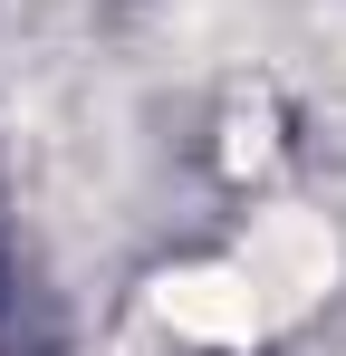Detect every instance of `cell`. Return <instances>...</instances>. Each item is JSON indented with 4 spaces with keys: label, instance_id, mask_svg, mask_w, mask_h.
<instances>
[{
    "label": "cell",
    "instance_id": "1",
    "mask_svg": "<svg viewBox=\"0 0 346 356\" xmlns=\"http://www.w3.org/2000/svg\"><path fill=\"white\" fill-rule=\"evenodd\" d=\"M29 183L58 212H97L115 193V106L97 87H49L29 116Z\"/></svg>",
    "mask_w": 346,
    "mask_h": 356
}]
</instances>
